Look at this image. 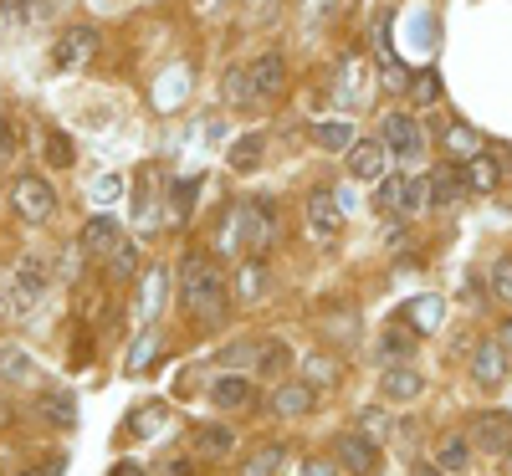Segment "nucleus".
Here are the masks:
<instances>
[{"label":"nucleus","instance_id":"nucleus-2","mask_svg":"<svg viewBox=\"0 0 512 476\" xmlns=\"http://www.w3.org/2000/svg\"><path fill=\"white\" fill-rule=\"evenodd\" d=\"M180 302L190 318H205V323H221L226 318V282L221 272L205 262V256H185L180 267Z\"/></svg>","mask_w":512,"mask_h":476},{"label":"nucleus","instance_id":"nucleus-3","mask_svg":"<svg viewBox=\"0 0 512 476\" xmlns=\"http://www.w3.org/2000/svg\"><path fill=\"white\" fill-rule=\"evenodd\" d=\"M52 287V267H47V256L41 251H26L21 262L11 267V277L0 282V313L6 318H26L41 297H47Z\"/></svg>","mask_w":512,"mask_h":476},{"label":"nucleus","instance_id":"nucleus-11","mask_svg":"<svg viewBox=\"0 0 512 476\" xmlns=\"http://www.w3.org/2000/svg\"><path fill=\"white\" fill-rule=\"evenodd\" d=\"M308 226H313V236H338V226H344V200L333 190H313L308 195Z\"/></svg>","mask_w":512,"mask_h":476},{"label":"nucleus","instance_id":"nucleus-32","mask_svg":"<svg viewBox=\"0 0 512 476\" xmlns=\"http://www.w3.org/2000/svg\"><path fill=\"white\" fill-rule=\"evenodd\" d=\"M41 144H47V159L57 169H72V139L62 134V128H47V139H41Z\"/></svg>","mask_w":512,"mask_h":476},{"label":"nucleus","instance_id":"nucleus-18","mask_svg":"<svg viewBox=\"0 0 512 476\" xmlns=\"http://www.w3.org/2000/svg\"><path fill=\"white\" fill-rule=\"evenodd\" d=\"M461 195H466V175H461V164L451 159L446 169L431 175V205H456Z\"/></svg>","mask_w":512,"mask_h":476},{"label":"nucleus","instance_id":"nucleus-40","mask_svg":"<svg viewBox=\"0 0 512 476\" xmlns=\"http://www.w3.org/2000/svg\"><path fill=\"white\" fill-rule=\"evenodd\" d=\"M359 430L379 441L384 430H390V415H384V410H374V405H364V410H359Z\"/></svg>","mask_w":512,"mask_h":476},{"label":"nucleus","instance_id":"nucleus-1","mask_svg":"<svg viewBox=\"0 0 512 476\" xmlns=\"http://www.w3.org/2000/svg\"><path fill=\"white\" fill-rule=\"evenodd\" d=\"M272 241H277V205H272V200H246V205H231V215L221 221V251L262 256Z\"/></svg>","mask_w":512,"mask_h":476},{"label":"nucleus","instance_id":"nucleus-22","mask_svg":"<svg viewBox=\"0 0 512 476\" xmlns=\"http://www.w3.org/2000/svg\"><path fill=\"white\" fill-rule=\"evenodd\" d=\"M384 395H390V400H415L420 395V374L410 369V364H384Z\"/></svg>","mask_w":512,"mask_h":476},{"label":"nucleus","instance_id":"nucleus-26","mask_svg":"<svg viewBox=\"0 0 512 476\" xmlns=\"http://www.w3.org/2000/svg\"><path fill=\"white\" fill-rule=\"evenodd\" d=\"M262 287H267V267H262V256H251V262L236 272V297L241 302H256V297H262Z\"/></svg>","mask_w":512,"mask_h":476},{"label":"nucleus","instance_id":"nucleus-34","mask_svg":"<svg viewBox=\"0 0 512 476\" xmlns=\"http://www.w3.org/2000/svg\"><path fill=\"white\" fill-rule=\"evenodd\" d=\"M282 466V446H262V451H256L251 461H246V471L241 476H272Z\"/></svg>","mask_w":512,"mask_h":476},{"label":"nucleus","instance_id":"nucleus-13","mask_svg":"<svg viewBox=\"0 0 512 476\" xmlns=\"http://www.w3.org/2000/svg\"><path fill=\"white\" fill-rule=\"evenodd\" d=\"M313 144L328 149V154H344V149L359 144V134H354V123H344V118H318L313 123Z\"/></svg>","mask_w":512,"mask_h":476},{"label":"nucleus","instance_id":"nucleus-28","mask_svg":"<svg viewBox=\"0 0 512 476\" xmlns=\"http://www.w3.org/2000/svg\"><path fill=\"white\" fill-rule=\"evenodd\" d=\"M410 349H415V333H405V328H390V333L379 338V359L384 364H405Z\"/></svg>","mask_w":512,"mask_h":476},{"label":"nucleus","instance_id":"nucleus-33","mask_svg":"<svg viewBox=\"0 0 512 476\" xmlns=\"http://www.w3.org/2000/svg\"><path fill=\"white\" fill-rule=\"evenodd\" d=\"M410 93H415V103H436V98H441V72H436V67H425V72H415V82H410Z\"/></svg>","mask_w":512,"mask_h":476},{"label":"nucleus","instance_id":"nucleus-45","mask_svg":"<svg viewBox=\"0 0 512 476\" xmlns=\"http://www.w3.org/2000/svg\"><path fill=\"white\" fill-rule=\"evenodd\" d=\"M16 159V128L6 123V113H0V164Z\"/></svg>","mask_w":512,"mask_h":476},{"label":"nucleus","instance_id":"nucleus-35","mask_svg":"<svg viewBox=\"0 0 512 476\" xmlns=\"http://www.w3.org/2000/svg\"><path fill=\"white\" fill-rule=\"evenodd\" d=\"M41 410H47V420H52V425H62V430H72V425H77V415H72V400H67V395H47V400H41Z\"/></svg>","mask_w":512,"mask_h":476},{"label":"nucleus","instance_id":"nucleus-10","mask_svg":"<svg viewBox=\"0 0 512 476\" xmlns=\"http://www.w3.org/2000/svg\"><path fill=\"white\" fill-rule=\"evenodd\" d=\"M384 164H390V149H384V139H359L354 149H349V175L359 180V185H379L384 180Z\"/></svg>","mask_w":512,"mask_h":476},{"label":"nucleus","instance_id":"nucleus-46","mask_svg":"<svg viewBox=\"0 0 512 476\" xmlns=\"http://www.w3.org/2000/svg\"><path fill=\"white\" fill-rule=\"evenodd\" d=\"M108 476H144V471H139V466H134V461H118V466H113V471H108Z\"/></svg>","mask_w":512,"mask_h":476},{"label":"nucleus","instance_id":"nucleus-39","mask_svg":"<svg viewBox=\"0 0 512 476\" xmlns=\"http://www.w3.org/2000/svg\"><path fill=\"white\" fill-rule=\"evenodd\" d=\"M379 210H390V215L405 210V180H379Z\"/></svg>","mask_w":512,"mask_h":476},{"label":"nucleus","instance_id":"nucleus-20","mask_svg":"<svg viewBox=\"0 0 512 476\" xmlns=\"http://www.w3.org/2000/svg\"><path fill=\"white\" fill-rule=\"evenodd\" d=\"M262 154H267V139H262V134H246V139L231 144L226 164L236 169V175H251V169H262Z\"/></svg>","mask_w":512,"mask_h":476},{"label":"nucleus","instance_id":"nucleus-49","mask_svg":"<svg viewBox=\"0 0 512 476\" xmlns=\"http://www.w3.org/2000/svg\"><path fill=\"white\" fill-rule=\"evenodd\" d=\"M0 420H6V405H0Z\"/></svg>","mask_w":512,"mask_h":476},{"label":"nucleus","instance_id":"nucleus-8","mask_svg":"<svg viewBox=\"0 0 512 476\" xmlns=\"http://www.w3.org/2000/svg\"><path fill=\"white\" fill-rule=\"evenodd\" d=\"M472 446L487 451V456H507L512 451V415L507 410H492L472 425Z\"/></svg>","mask_w":512,"mask_h":476},{"label":"nucleus","instance_id":"nucleus-50","mask_svg":"<svg viewBox=\"0 0 512 476\" xmlns=\"http://www.w3.org/2000/svg\"><path fill=\"white\" fill-rule=\"evenodd\" d=\"M507 466H512V451H507Z\"/></svg>","mask_w":512,"mask_h":476},{"label":"nucleus","instance_id":"nucleus-24","mask_svg":"<svg viewBox=\"0 0 512 476\" xmlns=\"http://www.w3.org/2000/svg\"><path fill=\"white\" fill-rule=\"evenodd\" d=\"M436 466H441L446 476H461L466 466H472V441H466V436H446V441L436 446Z\"/></svg>","mask_w":512,"mask_h":476},{"label":"nucleus","instance_id":"nucleus-15","mask_svg":"<svg viewBox=\"0 0 512 476\" xmlns=\"http://www.w3.org/2000/svg\"><path fill=\"white\" fill-rule=\"evenodd\" d=\"M313 400H318L313 384H308V379H292V384H282L277 395H272V415H282V420H287V415H308Z\"/></svg>","mask_w":512,"mask_h":476},{"label":"nucleus","instance_id":"nucleus-14","mask_svg":"<svg viewBox=\"0 0 512 476\" xmlns=\"http://www.w3.org/2000/svg\"><path fill=\"white\" fill-rule=\"evenodd\" d=\"M461 175H466V190L472 195H492L497 180H502V169L492 154H472V159H461Z\"/></svg>","mask_w":512,"mask_h":476},{"label":"nucleus","instance_id":"nucleus-5","mask_svg":"<svg viewBox=\"0 0 512 476\" xmlns=\"http://www.w3.org/2000/svg\"><path fill=\"white\" fill-rule=\"evenodd\" d=\"M11 205H16L21 221H47V215L57 210V190L41 180V175H21L11 185Z\"/></svg>","mask_w":512,"mask_h":476},{"label":"nucleus","instance_id":"nucleus-41","mask_svg":"<svg viewBox=\"0 0 512 476\" xmlns=\"http://www.w3.org/2000/svg\"><path fill=\"white\" fill-rule=\"evenodd\" d=\"M492 292H497L502 302H512V256H502V262L492 267Z\"/></svg>","mask_w":512,"mask_h":476},{"label":"nucleus","instance_id":"nucleus-47","mask_svg":"<svg viewBox=\"0 0 512 476\" xmlns=\"http://www.w3.org/2000/svg\"><path fill=\"white\" fill-rule=\"evenodd\" d=\"M502 343H507V354H512V318H507V328H502Z\"/></svg>","mask_w":512,"mask_h":476},{"label":"nucleus","instance_id":"nucleus-38","mask_svg":"<svg viewBox=\"0 0 512 476\" xmlns=\"http://www.w3.org/2000/svg\"><path fill=\"white\" fill-rule=\"evenodd\" d=\"M164 287H169V272H149V277H144V318H154V313H159Z\"/></svg>","mask_w":512,"mask_h":476},{"label":"nucleus","instance_id":"nucleus-19","mask_svg":"<svg viewBox=\"0 0 512 476\" xmlns=\"http://www.w3.org/2000/svg\"><path fill=\"white\" fill-rule=\"evenodd\" d=\"M292 369V349L282 338H267V343H256V374H267V379H282Z\"/></svg>","mask_w":512,"mask_h":476},{"label":"nucleus","instance_id":"nucleus-21","mask_svg":"<svg viewBox=\"0 0 512 476\" xmlns=\"http://www.w3.org/2000/svg\"><path fill=\"white\" fill-rule=\"evenodd\" d=\"M246 72H251V82H256V98H272V93L282 88V72H287V67H282L277 52H267V57H256Z\"/></svg>","mask_w":512,"mask_h":476},{"label":"nucleus","instance_id":"nucleus-31","mask_svg":"<svg viewBox=\"0 0 512 476\" xmlns=\"http://www.w3.org/2000/svg\"><path fill=\"white\" fill-rule=\"evenodd\" d=\"M0 379H11V384L31 379V359L21 349H0Z\"/></svg>","mask_w":512,"mask_h":476},{"label":"nucleus","instance_id":"nucleus-4","mask_svg":"<svg viewBox=\"0 0 512 476\" xmlns=\"http://www.w3.org/2000/svg\"><path fill=\"white\" fill-rule=\"evenodd\" d=\"M333 461L349 476H374L379 471V441L364 436V430H344V436L333 441Z\"/></svg>","mask_w":512,"mask_h":476},{"label":"nucleus","instance_id":"nucleus-37","mask_svg":"<svg viewBox=\"0 0 512 476\" xmlns=\"http://www.w3.org/2000/svg\"><path fill=\"white\" fill-rule=\"evenodd\" d=\"M431 205V180H405V210L400 215H420Z\"/></svg>","mask_w":512,"mask_h":476},{"label":"nucleus","instance_id":"nucleus-25","mask_svg":"<svg viewBox=\"0 0 512 476\" xmlns=\"http://www.w3.org/2000/svg\"><path fill=\"white\" fill-rule=\"evenodd\" d=\"M405 318H410V328H415V333H436V328H441V318H446V302H441L436 292H431V297H415Z\"/></svg>","mask_w":512,"mask_h":476},{"label":"nucleus","instance_id":"nucleus-42","mask_svg":"<svg viewBox=\"0 0 512 476\" xmlns=\"http://www.w3.org/2000/svg\"><path fill=\"white\" fill-rule=\"evenodd\" d=\"M338 471H344V466H338L333 456H308L303 466H297V476H338Z\"/></svg>","mask_w":512,"mask_h":476},{"label":"nucleus","instance_id":"nucleus-27","mask_svg":"<svg viewBox=\"0 0 512 476\" xmlns=\"http://www.w3.org/2000/svg\"><path fill=\"white\" fill-rule=\"evenodd\" d=\"M164 425H169V410L164 405H139L134 420H128V436H159Z\"/></svg>","mask_w":512,"mask_h":476},{"label":"nucleus","instance_id":"nucleus-12","mask_svg":"<svg viewBox=\"0 0 512 476\" xmlns=\"http://www.w3.org/2000/svg\"><path fill=\"white\" fill-rule=\"evenodd\" d=\"M472 374L477 384H502L512 374V354H507V343H477V354H472Z\"/></svg>","mask_w":512,"mask_h":476},{"label":"nucleus","instance_id":"nucleus-30","mask_svg":"<svg viewBox=\"0 0 512 476\" xmlns=\"http://www.w3.org/2000/svg\"><path fill=\"white\" fill-rule=\"evenodd\" d=\"M36 16H47V0H0V26L36 21Z\"/></svg>","mask_w":512,"mask_h":476},{"label":"nucleus","instance_id":"nucleus-44","mask_svg":"<svg viewBox=\"0 0 512 476\" xmlns=\"http://www.w3.org/2000/svg\"><path fill=\"white\" fill-rule=\"evenodd\" d=\"M303 369H308V384H313V389H318V384H333V359H308Z\"/></svg>","mask_w":512,"mask_h":476},{"label":"nucleus","instance_id":"nucleus-29","mask_svg":"<svg viewBox=\"0 0 512 476\" xmlns=\"http://www.w3.org/2000/svg\"><path fill=\"white\" fill-rule=\"evenodd\" d=\"M195 446L205 451V456H231L236 451V436L226 425H200V436H195Z\"/></svg>","mask_w":512,"mask_h":476},{"label":"nucleus","instance_id":"nucleus-23","mask_svg":"<svg viewBox=\"0 0 512 476\" xmlns=\"http://www.w3.org/2000/svg\"><path fill=\"white\" fill-rule=\"evenodd\" d=\"M441 144H446V154L461 164V159H472V154H482V134H472L466 123H446L441 128Z\"/></svg>","mask_w":512,"mask_h":476},{"label":"nucleus","instance_id":"nucleus-9","mask_svg":"<svg viewBox=\"0 0 512 476\" xmlns=\"http://www.w3.org/2000/svg\"><path fill=\"white\" fill-rule=\"evenodd\" d=\"M359 82H369V62L354 52V57H344V67H338V82H333V103H344V108H359V103H369V93H374V88H359Z\"/></svg>","mask_w":512,"mask_h":476},{"label":"nucleus","instance_id":"nucleus-48","mask_svg":"<svg viewBox=\"0 0 512 476\" xmlns=\"http://www.w3.org/2000/svg\"><path fill=\"white\" fill-rule=\"evenodd\" d=\"M251 6H256V11H267V6H272V0H251Z\"/></svg>","mask_w":512,"mask_h":476},{"label":"nucleus","instance_id":"nucleus-16","mask_svg":"<svg viewBox=\"0 0 512 476\" xmlns=\"http://www.w3.org/2000/svg\"><path fill=\"white\" fill-rule=\"evenodd\" d=\"M77 246L88 251V256H103V251H113V246H118V221H113V215H93V221L82 226Z\"/></svg>","mask_w":512,"mask_h":476},{"label":"nucleus","instance_id":"nucleus-36","mask_svg":"<svg viewBox=\"0 0 512 476\" xmlns=\"http://www.w3.org/2000/svg\"><path fill=\"white\" fill-rule=\"evenodd\" d=\"M226 98H231V103H256V82H251V72L236 67V72L226 77Z\"/></svg>","mask_w":512,"mask_h":476},{"label":"nucleus","instance_id":"nucleus-17","mask_svg":"<svg viewBox=\"0 0 512 476\" xmlns=\"http://www.w3.org/2000/svg\"><path fill=\"white\" fill-rule=\"evenodd\" d=\"M210 400H216L221 410H251V405H256V389H251L246 379L226 374V379H216V384H210Z\"/></svg>","mask_w":512,"mask_h":476},{"label":"nucleus","instance_id":"nucleus-7","mask_svg":"<svg viewBox=\"0 0 512 476\" xmlns=\"http://www.w3.org/2000/svg\"><path fill=\"white\" fill-rule=\"evenodd\" d=\"M93 52H98V26H67L62 41L52 47V62L62 72H77L82 62H93Z\"/></svg>","mask_w":512,"mask_h":476},{"label":"nucleus","instance_id":"nucleus-43","mask_svg":"<svg viewBox=\"0 0 512 476\" xmlns=\"http://www.w3.org/2000/svg\"><path fill=\"white\" fill-rule=\"evenodd\" d=\"M134 262H139V251L128 246V241H118V246H113V272L128 277V272H134Z\"/></svg>","mask_w":512,"mask_h":476},{"label":"nucleus","instance_id":"nucleus-6","mask_svg":"<svg viewBox=\"0 0 512 476\" xmlns=\"http://www.w3.org/2000/svg\"><path fill=\"white\" fill-rule=\"evenodd\" d=\"M384 149H390L400 164H420V154H425L420 123L410 113H390V118H384Z\"/></svg>","mask_w":512,"mask_h":476}]
</instances>
